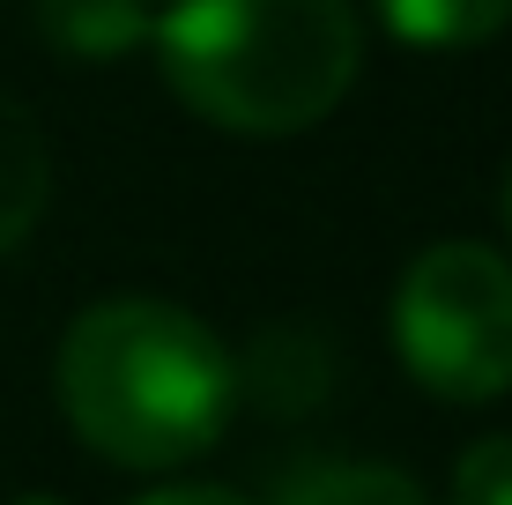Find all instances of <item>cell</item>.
Segmentation results:
<instances>
[{"label":"cell","instance_id":"7","mask_svg":"<svg viewBox=\"0 0 512 505\" xmlns=\"http://www.w3.org/2000/svg\"><path fill=\"white\" fill-rule=\"evenodd\" d=\"M372 8L401 45H423V52L490 45L512 23V0H372Z\"/></svg>","mask_w":512,"mask_h":505},{"label":"cell","instance_id":"3","mask_svg":"<svg viewBox=\"0 0 512 505\" xmlns=\"http://www.w3.org/2000/svg\"><path fill=\"white\" fill-rule=\"evenodd\" d=\"M394 350L438 402L512 394V260L475 238H438L394 290Z\"/></svg>","mask_w":512,"mask_h":505},{"label":"cell","instance_id":"5","mask_svg":"<svg viewBox=\"0 0 512 505\" xmlns=\"http://www.w3.org/2000/svg\"><path fill=\"white\" fill-rule=\"evenodd\" d=\"M30 15L67 60H119L156 30V0H30Z\"/></svg>","mask_w":512,"mask_h":505},{"label":"cell","instance_id":"9","mask_svg":"<svg viewBox=\"0 0 512 505\" xmlns=\"http://www.w3.org/2000/svg\"><path fill=\"white\" fill-rule=\"evenodd\" d=\"M134 505H245L238 491H223V483H164V491L134 498Z\"/></svg>","mask_w":512,"mask_h":505},{"label":"cell","instance_id":"10","mask_svg":"<svg viewBox=\"0 0 512 505\" xmlns=\"http://www.w3.org/2000/svg\"><path fill=\"white\" fill-rule=\"evenodd\" d=\"M15 505H60V498H45V491H30V498H15Z\"/></svg>","mask_w":512,"mask_h":505},{"label":"cell","instance_id":"11","mask_svg":"<svg viewBox=\"0 0 512 505\" xmlns=\"http://www.w3.org/2000/svg\"><path fill=\"white\" fill-rule=\"evenodd\" d=\"M505 231H512V171H505Z\"/></svg>","mask_w":512,"mask_h":505},{"label":"cell","instance_id":"2","mask_svg":"<svg viewBox=\"0 0 512 505\" xmlns=\"http://www.w3.org/2000/svg\"><path fill=\"white\" fill-rule=\"evenodd\" d=\"M149 45L193 119L253 142L320 127L364 67L349 0H164Z\"/></svg>","mask_w":512,"mask_h":505},{"label":"cell","instance_id":"1","mask_svg":"<svg viewBox=\"0 0 512 505\" xmlns=\"http://www.w3.org/2000/svg\"><path fill=\"white\" fill-rule=\"evenodd\" d=\"M238 394V357L186 305L97 298L60 335V409L75 439L119 468H186L231 431Z\"/></svg>","mask_w":512,"mask_h":505},{"label":"cell","instance_id":"4","mask_svg":"<svg viewBox=\"0 0 512 505\" xmlns=\"http://www.w3.org/2000/svg\"><path fill=\"white\" fill-rule=\"evenodd\" d=\"M52 201V142L23 97L0 90V260L38 231Z\"/></svg>","mask_w":512,"mask_h":505},{"label":"cell","instance_id":"8","mask_svg":"<svg viewBox=\"0 0 512 505\" xmlns=\"http://www.w3.org/2000/svg\"><path fill=\"white\" fill-rule=\"evenodd\" d=\"M453 505H512V431L475 439L453 461Z\"/></svg>","mask_w":512,"mask_h":505},{"label":"cell","instance_id":"6","mask_svg":"<svg viewBox=\"0 0 512 505\" xmlns=\"http://www.w3.org/2000/svg\"><path fill=\"white\" fill-rule=\"evenodd\" d=\"M275 505H431L409 468L386 461H297L282 468Z\"/></svg>","mask_w":512,"mask_h":505}]
</instances>
